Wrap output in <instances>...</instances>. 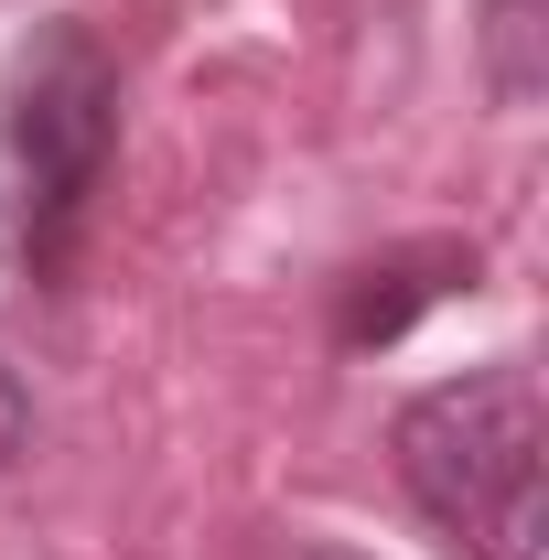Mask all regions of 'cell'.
<instances>
[{"instance_id": "6da1fadb", "label": "cell", "mask_w": 549, "mask_h": 560, "mask_svg": "<svg viewBox=\"0 0 549 560\" xmlns=\"http://www.w3.org/2000/svg\"><path fill=\"white\" fill-rule=\"evenodd\" d=\"M399 486L464 560H539L549 528V399L528 366H475L420 388L399 431Z\"/></svg>"}, {"instance_id": "7a4b0ae2", "label": "cell", "mask_w": 549, "mask_h": 560, "mask_svg": "<svg viewBox=\"0 0 549 560\" xmlns=\"http://www.w3.org/2000/svg\"><path fill=\"white\" fill-rule=\"evenodd\" d=\"M108 151H119V66L55 22L22 75H11V162H22V259L55 280L75 259V226L108 184Z\"/></svg>"}, {"instance_id": "3957f363", "label": "cell", "mask_w": 549, "mask_h": 560, "mask_svg": "<svg viewBox=\"0 0 549 560\" xmlns=\"http://www.w3.org/2000/svg\"><path fill=\"white\" fill-rule=\"evenodd\" d=\"M453 280L475 291V248H410V259H388V270H355V280H344L335 335H344V346H388L420 302H442Z\"/></svg>"}, {"instance_id": "277c9868", "label": "cell", "mask_w": 549, "mask_h": 560, "mask_svg": "<svg viewBox=\"0 0 549 560\" xmlns=\"http://www.w3.org/2000/svg\"><path fill=\"white\" fill-rule=\"evenodd\" d=\"M495 55H506V75H495L506 97H528V86H539V75H528V0H495Z\"/></svg>"}, {"instance_id": "5b68a950", "label": "cell", "mask_w": 549, "mask_h": 560, "mask_svg": "<svg viewBox=\"0 0 549 560\" xmlns=\"http://www.w3.org/2000/svg\"><path fill=\"white\" fill-rule=\"evenodd\" d=\"M22 453H33V399H22V377L0 366V475H11Z\"/></svg>"}, {"instance_id": "8992f818", "label": "cell", "mask_w": 549, "mask_h": 560, "mask_svg": "<svg viewBox=\"0 0 549 560\" xmlns=\"http://www.w3.org/2000/svg\"><path fill=\"white\" fill-rule=\"evenodd\" d=\"M291 560H366V550H291Z\"/></svg>"}]
</instances>
